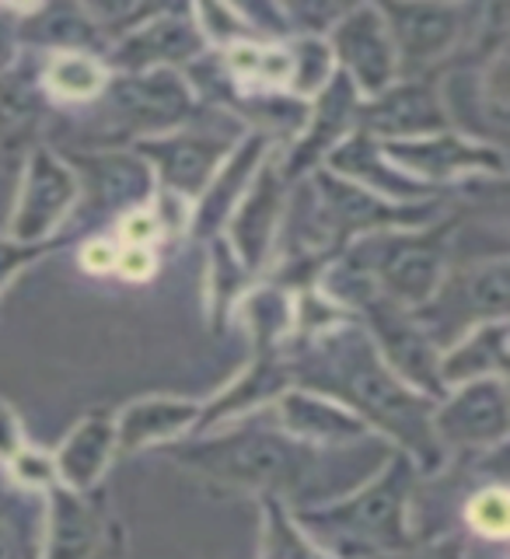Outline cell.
<instances>
[{"label": "cell", "mask_w": 510, "mask_h": 559, "mask_svg": "<svg viewBox=\"0 0 510 559\" xmlns=\"http://www.w3.org/2000/svg\"><path fill=\"white\" fill-rule=\"evenodd\" d=\"M294 374L315 392L336 395L357 419L364 416L367 424L399 437L427 468L441 465V444L430 427V399L399 381L360 329L322 336L297 357Z\"/></svg>", "instance_id": "1"}, {"label": "cell", "mask_w": 510, "mask_h": 559, "mask_svg": "<svg viewBox=\"0 0 510 559\" xmlns=\"http://www.w3.org/2000/svg\"><path fill=\"white\" fill-rule=\"evenodd\" d=\"M175 459L210 472L224 483L249 486V489H270V493L294 497L297 503H319L315 483H322V497H336L340 489L325 479V462L315 451V444L290 441L273 430H235L214 441L186 444L171 451Z\"/></svg>", "instance_id": "2"}, {"label": "cell", "mask_w": 510, "mask_h": 559, "mask_svg": "<svg viewBox=\"0 0 510 559\" xmlns=\"http://www.w3.org/2000/svg\"><path fill=\"white\" fill-rule=\"evenodd\" d=\"M413 472L406 462H392V468L371 486H364L357 497L343 500L325 511H301V524L319 538L325 549L343 559H364L378 552H395L410 546L406 535V497Z\"/></svg>", "instance_id": "3"}, {"label": "cell", "mask_w": 510, "mask_h": 559, "mask_svg": "<svg viewBox=\"0 0 510 559\" xmlns=\"http://www.w3.org/2000/svg\"><path fill=\"white\" fill-rule=\"evenodd\" d=\"M451 221H441L434 231L413 235H371L364 238L340 270L378 280L381 290L410 308L427 305L444 276V245L451 235Z\"/></svg>", "instance_id": "4"}, {"label": "cell", "mask_w": 510, "mask_h": 559, "mask_svg": "<svg viewBox=\"0 0 510 559\" xmlns=\"http://www.w3.org/2000/svg\"><path fill=\"white\" fill-rule=\"evenodd\" d=\"M105 119L122 136L165 133L192 116V95L175 70H144L105 84Z\"/></svg>", "instance_id": "5"}, {"label": "cell", "mask_w": 510, "mask_h": 559, "mask_svg": "<svg viewBox=\"0 0 510 559\" xmlns=\"http://www.w3.org/2000/svg\"><path fill=\"white\" fill-rule=\"evenodd\" d=\"M308 189L315 192L311 200V221H322L319 231H329L332 241H346L357 231H375L381 224H399V227H419L427 224V217L434 214V206H389L378 197H371L367 189L354 186V182H340L336 175L319 171L311 175Z\"/></svg>", "instance_id": "6"}, {"label": "cell", "mask_w": 510, "mask_h": 559, "mask_svg": "<svg viewBox=\"0 0 510 559\" xmlns=\"http://www.w3.org/2000/svg\"><path fill=\"white\" fill-rule=\"evenodd\" d=\"M332 46L340 52L343 74L357 87V95L378 98L399 78V57L389 39L378 8H349L332 28Z\"/></svg>", "instance_id": "7"}, {"label": "cell", "mask_w": 510, "mask_h": 559, "mask_svg": "<svg viewBox=\"0 0 510 559\" xmlns=\"http://www.w3.org/2000/svg\"><path fill=\"white\" fill-rule=\"evenodd\" d=\"M507 259L497 255L494 262H479L459 276H451L448 287H437L434 301L419 305V322H427L434 332H454L465 322H500L507 314Z\"/></svg>", "instance_id": "8"}, {"label": "cell", "mask_w": 510, "mask_h": 559, "mask_svg": "<svg viewBox=\"0 0 510 559\" xmlns=\"http://www.w3.org/2000/svg\"><path fill=\"white\" fill-rule=\"evenodd\" d=\"M78 200V179L57 154L39 147L28 157L22 200L11 217V241L17 245H43L67 217V210Z\"/></svg>", "instance_id": "9"}, {"label": "cell", "mask_w": 510, "mask_h": 559, "mask_svg": "<svg viewBox=\"0 0 510 559\" xmlns=\"http://www.w3.org/2000/svg\"><path fill=\"white\" fill-rule=\"evenodd\" d=\"M354 305H360L371 319L378 340H381V360L389 364V371L399 381H413L416 389H424L430 395H441L444 381L437 374V360H434V346L427 340L424 329H416L406 314H399V305L389 297H378L375 287L364 290Z\"/></svg>", "instance_id": "10"}, {"label": "cell", "mask_w": 510, "mask_h": 559, "mask_svg": "<svg viewBox=\"0 0 510 559\" xmlns=\"http://www.w3.org/2000/svg\"><path fill=\"white\" fill-rule=\"evenodd\" d=\"M402 70H424L459 43L465 8L451 4H378Z\"/></svg>", "instance_id": "11"}, {"label": "cell", "mask_w": 510, "mask_h": 559, "mask_svg": "<svg viewBox=\"0 0 510 559\" xmlns=\"http://www.w3.org/2000/svg\"><path fill=\"white\" fill-rule=\"evenodd\" d=\"M507 389L503 381L479 378L469 381L465 389L444 402L437 416H430V427L437 441L465 444V448H494L507 437Z\"/></svg>", "instance_id": "12"}, {"label": "cell", "mask_w": 510, "mask_h": 559, "mask_svg": "<svg viewBox=\"0 0 510 559\" xmlns=\"http://www.w3.org/2000/svg\"><path fill=\"white\" fill-rule=\"evenodd\" d=\"M203 57V32L189 11H165L137 25L112 52V63L144 74V70H168V63H186Z\"/></svg>", "instance_id": "13"}, {"label": "cell", "mask_w": 510, "mask_h": 559, "mask_svg": "<svg viewBox=\"0 0 510 559\" xmlns=\"http://www.w3.org/2000/svg\"><path fill=\"white\" fill-rule=\"evenodd\" d=\"M357 119L364 122V130L392 136V144L395 140H416L448 130V109L427 81L392 84L389 92H381L364 109H357Z\"/></svg>", "instance_id": "14"}, {"label": "cell", "mask_w": 510, "mask_h": 559, "mask_svg": "<svg viewBox=\"0 0 510 559\" xmlns=\"http://www.w3.org/2000/svg\"><path fill=\"white\" fill-rule=\"evenodd\" d=\"M381 157H392L402 165V175H424V179L437 182L459 171H503V154L497 147L472 144V140L451 136V133H434V136H416V140H399V144H384Z\"/></svg>", "instance_id": "15"}, {"label": "cell", "mask_w": 510, "mask_h": 559, "mask_svg": "<svg viewBox=\"0 0 510 559\" xmlns=\"http://www.w3.org/2000/svg\"><path fill=\"white\" fill-rule=\"evenodd\" d=\"M137 154L147 157L168 189H175L179 197L189 200V197H200L210 186L221 162L232 154V140L179 133V136L144 140V144H137Z\"/></svg>", "instance_id": "16"}, {"label": "cell", "mask_w": 510, "mask_h": 559, "mask_svg": "<svg viewBox=\"0 0 510 559\" xmlns=\"http://www.w3.org/2000/svg\"><path fill=\"white\" fill-rule=\"evenodd\" d=\"M357 87L349 84V78L343 74V70H336L325 87L319 92V102H315V116H311V127L308 133L297 140L294 154L287 157V165L280 168L284 171V179H297V175H305L315 168V162H319L322 154L332 151V144H340L343 133L354 127L357 119Z\"/></svg>", "instance_id": "17"}, {"label": "cell", "mask_w": 510, "mask_h": 559, "mask_svg": "<svg viewBox=\"0 0 510 559\" xmlns=\"http://www.w3.org/2000/svg\"><path fill=\"white\" fill-rule=\"evenodd\" d=\"M280 210H284V171L276 162H266L232 221V241L245 266H259L266 259Z\"/></svg>", "instance_id": "18"}, {"label": "cell", "mask_w": 510, "mask_h": 559, "mask_svg": "<svg viewBox=\"0 0 510 559\" xmlns=\"http://www.w3.org/2000/svg\"><path fill=\"white\" fill-rule=\"evenodd\" d=\"M329 162L343 179H354L360 186H371L378 197H392V200H419L430 192V182H419L402 175L399 168H389L381 162V147L371 144V136L357 133L343 140L340 147L329 151Z\"/></svg>", "instance_id": "19"}, {"label": "cell", "mask_w": 510, "mask_h": 559, "mask_svg": "<svg viewBox=\"0 0 510 559\" xmlns=\"http://www.w3.org/2000/svg\"><path fill=\"white\" fill-rule=\"evenodd\" d=\"M280 416H284V427L294 430L297 437H305L308 444L357 441V437L367 433L360 419L349 409H343L340 402L305 395V392H290L280 399Z\"/></svg>", "instance_id": "20"}, {"label": "cell", "mask_w": 510, "mask_h": 559, "mask_svg": "<svg viewBox=\"0 0 510 559\" xmlns=\"http://www.w3.org/2000/svg\"><path fill=\"white\" fill-rule=\"evenodd\" d=\"M266 147H270V140L262 133H252L238 151H232V162H227L224 168H217V175L203 189V203H200V214H197V235L217 231V227L232 217V206L238 203L241 189L249 186L252 171L262 162Z\"/></svg>", "instance_id": "21"}, {"label": "cell", "mask_w": 510, "mask_h": 559, "mask_svg": "<svg viewBox=\"0 0 510 559\" xmlns=\"http://www.w3.org/2000/svg\"><path fill=\"white\" fill-rule=\"evenodd\" d=\"M200 416V406L189 399H147L119 416L116 424V444L119 451H137L144 444L168 441L179 430H186Z\"/></svg>", "instance_id": "22"}, {"label": "cell", "mask_w": 510, "mask_h": 559, "mask_svg": "<svg viewBox=\"0 0 510 559\" xmlns=\"http://www.w3.org/2000/svg\"><path fill=\"white\" fill-rule=\"evenodd\" d=\"M116 444V424L105 413H95L78 424L57 454V476H63L74 489H87L109 462Z\"/></svg>", "instance_id": "23"}, {"label": "cell", "mask_w": 510, "mask_h": 559, "mask_svg": "<svg viewBox=\"0 0 510 559\" xmlns=\"http://www.w3.org/2000/svg\"><path fill=\"white\" fill-rule=\"evenodd\" d=\"M489 371H507V322H483L472 336L437 364L441 381H479Z\"/></svg>", "instance_id": "24"}, {"label": "cell", "mask_w": 510, "mask_h": 559, "mask_svg": "<svg viewBox=\"0 0 510 559\" xmlns=\"http://www.w3.org/2000/svg\"><path fill=\"white\" fill-rule=\"evenodd\" d=\"M98 542L92 511L67 489L52 493V546L49 559H87Z\"/></svg>", "instance_id": "25"}, {"label": "cell", "mask_w": 510, "mask_h": 559, "mask_svg": "<svg viewBox=\"0 0 510 559\" xmlns=\"http://www.w3.org/2000/svg\"><path fill=\"white\" fill-rule=\"evenodd\" d=\"M81 165L98 179V197L105 206H127L137 203L140 192L151 189V165L144 168L133 157H119V154H105V157H81Z\"/></svg>", "instance_id": "26"}, {"label": "cell", "mask_w": 510, "mask_h": 559, "mask_svg": "<svg viewBox=\"0 0 510 559\" xmlns=\"http://www.w3.org/2000/svg\"><path fill=\"white\" fill-rule=\"evenodd\" d=\"M109 84V74L95 57H81V52H67V57H57L46 67V87L60 98H98Z\"/></svg>", "instance_id": "27"}, {"label": "cell", "mask_w": 510, "mask_h": 559, "mask_svg": "<svg viewBox=\"0 0 510 559\" xmlns=\"http://www.w3.org/2000/svg\"><path fill=\"white\" fill-rule=\"evenodd\" d=\"M25 35L39 43H52V46H95L98 25L87 22L78 8H46L35 14V25Z\"/></svg>", "instance_id": "28"}, {"label": "cell", "mask_w": 510, "mask_h": 559, "mask_svg": "<svg viewBox=\"0 0 510 559\" xmlns=\"http://www.w3.org/2000/svg\"><path fill=\"white\" fill-rule=\"evenodd\" d=\"M227 70L245 81H266V84H284L294 74L290 52L287 49H262L256 43H238L227 52Z\"/></svg>", "instance_id": "29"}, {"label": "cell", "mask_w": 510, "mask_h": 559, "mask_svg": "<svg viewBox=\"0 0 510 559\" xmlns=\"http://www.w3.org/2000/svg\"><path fill=\"white\" fill-rule=\"evenodd\" d=\"M290 63L297 67V74H294V87L297 92H322L325 81L332 78V70H329V46L319 43V39H305L301 46H297V57H290Z\"/></svg>", "instance_id": "30"}, {"label": "cell", "mask_w": 510, "mask_h": 559, "mask_svg": "<svg viewBox=\"0 0 510 559\" xmlns=\"http://www.w3.org/2000/svg\"><path fill=\"white\" fill-rule=\"evenodd\" d=\"M469 521L476 532H483L489 538H503L507 535V493L503 489L494 486V489H483L479 497H472Z\"/></svg>", "instance_id": "31"}, {"label": "cell", "mask_w": 510, "mask_h": 559, "mask_svg": "<svg viewBox=\"0 0 510 559\" xmlns=\"http://www.w3.org/2000/svg\"><path fill=\"white\" fill-rule=\"evenodd\" d=\"M14 476L43 486V483L57 479V462H52L49 454H39V451H17L14 454Z\"/></svg>", "instance_id": "32"}, {"label": "cell", "mask_w": 510, "mask_h": 559, "mask_svg": "<svg viewBox=\"0 0 510 559\" xmlns=\"http://www.w3.org/2000/svg\"><path fill=\"white\" fill-rule=\"evenodd\" d=\"M157 231H162V227H157V217L147 214V210H130L119 227V235L130 241V249H144L147 241L157 238Z\"/></svg>", "instance_id": "33"}, {"label": "cell", "mask_w": 510, "mask_h": 559, "mask_svg": "<svg viewBox=\"0 0 510 559\" xmlns=\"http://www.w3.org/2000/svg\"><path fill=\"white\" fill-rule=\"evenodd\" d=\"M35 255H43V245H17V241H0V284L22 270L25 262H32Z\"/></svg>", "instance_id": "34"}, {"label": "cell", "mask_w": 510, "mask_h": 559, "mask_svg": "<svg viewBox=\"0 0 510 559\" xmlns=\"http://www.w3.org/2000/svg\"><path fill=\"white\" fill-rule=\"evenodd\" d=\"M116 270L127 280H144L154 270V255L147 249H122L116 252Z\"/></svg>", "instance_id": "35"}, {"label": "cell", "mask_w": 510, "mask_h": 559, "mask_svg": "<svg viewBox=\"0 0 510 559\" xmlns=\"http://www.w3.org/2000/svg\"><path fill=\"white\" fill-rule=\"evenodd\" d=\"M17 451H22V437H17L14 413L0 402V454H4V459H14Z\"/></svg>", "instance_id": "36"}, {"label": "cell", "mask_w": 510, "mask_h": 559, "mask_svg": "<svg viewBox=\"0 0 510 559\" xmlns=\"http://www.w3.org/2000/svg\"><path fill=\"white\" fill-rule=\"evenodd\" d=\"M81 259H84V270H92V273L116 270V249H112V245H105V241L87 245Z\"/></svg>", "instance_id": "37"}, {"label": "cell", "mask_w": 510, "mask_h": 559, "mask_svg": "<svg viewBox=\"0 0 510 559\" xmlns=\"http://www.w3.org/2000/svg\"><path fill=\"white\" fill-rule=\"evenodd\" d=\"M8 60H11V25L0 22V70L8 67Z\"/></svg>", "instance_id": "38"}, {"label": "cell", "mask_w": 510, "mask_h": 559, "mask_svg": "<svg viewBox=\"0 0 510 559\" xmlns=\"http://www.w3.org/2000/svg\"><path fill=\"white\" fill-rule=\"evenodd\" d=\"M424 559H459V546H437V549H430V556H424Z\"/></svg>", "instance_id": "39"}, {"label": "cell", "mask_w": 510, "mask_h": 559, "mask_svg": "<svg viewBox=\"0 0 510 559\" xmlns=\"http://www.w3.org/2000/svg\"><path fill=\"white\" fill-rule=\"evenodd\" d=\"M0 559H14V549H11V538L0 528Z\"/></svg>", "instance_id": "40"}]
</instances>
